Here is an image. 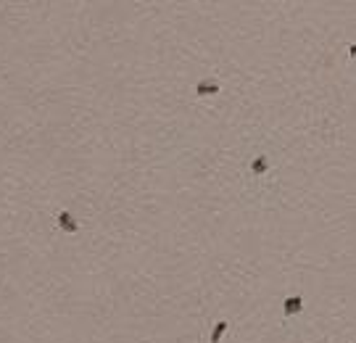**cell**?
<instances>
[{
  "label": "cell",
  "mask_w": 356,
  "mask_h": 343,
  "mask_svg": "<svg viewBox=\"0 0 356 343\" xmlns=\"http://www.w3.org/2000/svg\"><path fill=\"white\" fill-rule=\"evenodd\" d=\"M304 309V298L301 296H288L282 301V314L285 317H296V314H301Z\"/></svg>",
  "instance_id": "4"
},
{
  "label": "cell",
  "mask_w": 356,
  "mask_h": 343,
  "mask_svg": "<svg viewBox=\"0 0 356 343\" xmlns=\"http://www.w3.org/2000/svg\"><path fill=\"white\" fill-rule=\"evenodd\" d=\"M272 169V164H269V156H264V153H259L254 161H251V174H254L256 180H261V177H267Z\"/></svg>",
  "instance_id": "2"
},
{
  "label": "cell",
  "mask_w": 356,
  "mask_h": 343,
  "mask_svg": "<svg viewBox=\"0 0 356 343\" xmlns=\"http://www.w3.org/2000/svg\"><path fill=\"white\" fill-rule=\"evenodd\" d=\"M55 222H58V230H64L66 235H74L79 233V222L74 219L69 211H58V216H55Z\"/></svg>",
  "instance_id": "3"
},
{
  "label": "cell",
  "mask_w": 356,
  "mask_h": 343,
  "mask_svg": "<svg viewBox=\"0 0 356 343\" xmlns=\"http://www.w3.org/2000/svg\"><path fill=\"white\" fill-rule=\"evenodd\" d=\"M227 330H229L227 319H219V322H214V330H211V335H208V343H219V341H222V335H225Z\"/></svg>",
  "instance_id": "5"
},
{
  "label": "cell",
  "mask_w": 356,
  "mask_h": 343,
  "mask_svg": "<svg viewBox=\"0 0 356 343\" xmlns=\"http://www.w3.org/2000/svg\"><path fill=\"white\" fill-rule=\"evenodd\" d=\"M222 85L214 79V77H203V79L195 82V95L198 98H208V95H219Z\"/></svg>",
  "instance_id": "1"
}]
</instances>
